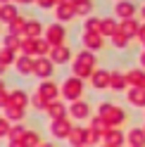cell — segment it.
Returning a JSON list of instances; mask_svg holds the SVG:
<instances>
[{"instance_id":"cell-1","label":"cell","mask_w":145,"mask_h":147,"mask_svg":"<svg viewBox=\"0 0 145 147\" xmlns=\"http://www.w3.org/2000/svg\"><path fill=\"white\" fill-rule=\"evenodd\" d=\"M64 36H67V31H64V26H62L60 22L50 24L48 29H45V40H48L52 48H57V45H64Z\"/></svg>"},{"instance_id":"cell-2","label":"cell","mask_w":145,"mask_h":147,"mask_svg":"<svg viewBox=\"0 0 145 147\" xmlns=\"http://www.w3.org/2000/svg\"><path fill=\"white\" fill-rule=\"evenodd\" d=\"M93 64H95V57L90 52H81L79 57L74 59V71H76V76H88L90 69H93Z\"/></svg>"},{"instance_id":"cell-3","label":"cell","mask_w":145,"mask_h":147,"mask_svg":"<svg viewBox=\"0 0 145 147\" xmlns=\"http://www.w3.org/2000/svg\"><path fill=\"white\" fill-rule=\"evenodd\" d=\"M33 71L38 74L41 78H50L52 71H55V62H52L50 57H38L36 64H33Z\"/></svg>"},{"instance_id":"cell-4","label":"cell","mask_w":145,"mask_h":147,"mask_svg":"<svg viewBox=\"0 0 145 147\" xmlns=\"http://www.w3.org/2000/svg\"><path fill=\"white\" fill-rule=\"evenodd\" d=\"M55 17H57V22H71L76 17V7L71 3H60L55 7Z\"/></svg>"},{"instance_id":"cell-5","label":"cell","mask_w":145,"mask_h":147,"mask_svg":"<svg viewBox=\"0 0 145 147\" xmlns=\"http://www.w3.org/2000/svg\"><path fill=\"white\" fill-rule=\"evenodd\" d=\"M17 17H19V10H17V5H14V3H5V5H0V22H3V24H12Z\"/></svg>"},{"instance_id":"cell-6","label":"cell","mask_w":145,"mask_h":147,"mask_svg":"<svg viewBox=\"0 0 145 147\" xmlns=\"http://www.w3.org/2000/svg\"><path fill=\"white\" fill-rule=\"evenodd\" d=\"M50 59L57 62V64H64V62L71 59V50L67 48V45H57V48L50 50Z\"/></svg>"},{"instance_id":"cell-7","label":"cell","mask_w":145,"mask_h":147,"mask_svg":"<svg viewBox=\"0 0 145 147\" xmlns=\"http://www.w3.org/2000/svg\"><path fill=\"white\" fill-rule=\"evenodd\" d=\"M41 33H45V29H43V24L38 19H29V22H26V29H24L26 38H41ZM24 36H22V38H24Z\"/></svg>"},{"instance_id":"cell-8","label":"cell","mask_w":145,"mask_h":147,"mask_svg":"<svg viewBox=\"0 0 145 147\" xmlns=\"http://www.w3.org/2000/svg\"><path fill=\"white\" fill-rule=\"evenodd\" d=\"M33 64H36L33 57L22 55V57H17V71H19V74H31L33 71Z\"/></svg>"},{"instance_id":"cell-9","label":"cell","mask_w":145,"mask_h":147,"mask_svg":"<svg viewBox=\"0 0 145 147\" xmlns=\"http://www.w3.org/2000/svg\"><path fill=\"white\" fill-rule=\"evenodd\" d=\"M79 93H81V81L79 78H69L64 83V95L74 100V97H79Z\"/></svg>"},{"instance_id":"cell-10","label":"cell","mask_w":145,"mask_h":147,"mask_svg":"<svg viewBox=\"0 0 145 147\" xmlns=\"http://www.w3.org/2000/svg\"><path fill=\"white\" fill-rule=\"evenodd\" d=\"M24 29H26V19H24V17H17L12 24H7V31H10L12 36H17V38L24 36Z\"/></svg>"},{"instance_id":"cell-11","label":"cell","mask_w":145,"mask_h":147,"mask_svg":"<svg viewBox=\"0 0 145 147\" xmlns=\"http://www.w3.org/2000/svg\"><path fill=\"white\" fill-rule=\"evenodd\" d=\"M114 12L119 14L121 19H131V14L136 12V7H133L131 3H126V0H124V3H117V7H114Z\"/></svg>"},{"instance_id":"cell-12","label":"cell","mask_w":145,"mask_h":147,"mask_svg":"<svg viewBox=\"0 0 145 147\" xmlns=\"http://www.w3.org/2000/svg\"><path fill=\"white\" fill-rule=\"evenodd\" d=\"M83 43L88 45V48L98 50V48H102V36L100 33H83Z\"/></svg>"},{"instance_id":"cell-13","label":"cell","mask_w":145,"mask_h":147,"mask_svg":"<svg viewBox=\"0 0 145 147\" xmlns=\"http://www.w3.org/2000/svg\"><path fill=\"white\" fill-rule=\"evenodd\" d=\"M3 48H7V50H12V52H17V50H22V38H17V36H12V33H7V36H5V40H3Z\"/></svg>"},{"instance_id":"cell-14","label":"cell","mask_w":145,"mask_h":147,"mask_svg":"<svg viewBox=\"0 0 145 147\" xmlns=\"http://www.w3.org/2000/svg\"><path fill=\"white\" fill-rule=\"evenodd\" d=\"M117 33V22L114 19H102L100 22V36H112Z\"/></svg>"},{"instance_id":"cell-15","label":"cell","mask_w":145,"mask_h":147,"mask_svg":"<svg viewBox=\"0 0 145 147\" xmlns=\"http://www.w3.org/2000/svg\"><path fill=\"white\" fill-rule=\"evenodd\" d=\"M55 95H57L55 83H50V81H43V83H41V97H55Z\"/></svg>"},{"instance_id":"cell-16","label":"cell","mask_w":145,"mask_h":147,"mask_svg":"<svg viewBox=\"0 0 145 147\" xmlns=\"http://www.w3.org/2000/svg\"><path fill=\"white\" fill-rule=\"evenodd\" d=\"M100 22H102V19L88 17V19H86V33H100Z\"/></svg>"},{"instance_id":"cell-17","label":"cell","mask_w":145,"mask_h":147,"mask_svg":"<svg viewBox=\"0 0 145 147\" xmlns=\"http://www.w3.org/2000/svg\"><path fill=\"white\" fill-rule=\"evenodd\" d=\"M76 7V14H90L93 12V3H90V0H81L79 5H74Z\"/></svg>"},{"instance_id":"cell-18","label":"cell","mask_w":145,"mask_h":147,"mask_svg":"<svg viewBox=\"0 0 145 147\" xmlns=\"http://www.w3.org/2000/svg\"><path fill=\"white\" fill-rule=\"evenodd\" d=\"M0 59H3L5 64H12V62H17V52H12V50L3 48V50H0Z\"/></svg>"},{"instance_id":"cell-19","label":"cell","mask_w":145,"mask_h":147,"mask_svg":"<svg viewBox=\"0 0 145 147\" xmlns=\"http://www.w3.org/2000/svg\"><path fill=\"white\" fill-rule=\"evenodd\" d=\"M52 131H55V133H57V135L62 138V135H64V133L69 131V126H67L64 121H55V123H52Z\"/></svg>"},{"instance_id":"cell-20","label":"cell","mask_w":145,"mask_h":147,"mask_svg":"<svg viewBox=\"0 0 145 147\" xmlns=\"http://www.w3.org/2000/svg\"><path fill=\"white\" fill-rule=\"evenodd\" d=\"M48 112L55 116V119H60V116H62V112H64V107H62V105H57V102H52V105L48 107Z\"/></svg>"},{"instance_id":"cell-21","label":"cell","mask_w":145,"mask_h":147,"mask_svg":"<svg viewBox=\"0 0 145 147\" xmlns=\"http://www.w3.org/2000/svg\"><path fill=\"white\" fill-rule=\"evenodd\" d=\"M12 102H14V105H19V107H22V105L26 102V95L22 93V90H14V93H12Z\"/></svg>"},{"instance_id":"cell-22","label":"cell","mask_w":145,"mask_h":147,"mask_svg":"<svg viewBox=\"0 0 145 147\" xmlns=\"http://www.w3.org/2000/svg\"><path fill=\"white\" fill-rule=\"evenodd\" d=\"M121 31H124V33H136V24H133L131 19L121 22Z\"/></svg>"},{"instance_id":"cell-23","label":"cell","mask_w":145,"mask_h":147,"mask_svg":"<svg viewBox=\"0 0 145 147\" xmlns=\"http://www.w3.org/2000/svg\"><path fill=\"white\" fill-rule=\"evenodd\" d=\"M107 83V74L105 71H98L95 74V86H105Z\"/></svg>"},{"instance_id":"cell-24","label":"cell","mask_w":145,"mask_h":147,"mask_svg":"<svg viewBox=\"0 0 145 147\" xmlns=\"http://www.w3.org/2000/svg\"><path fill=\"white\" fill-rule=\"evenodd\" d=\"M36 3H38L43 10H50V7H57V3L55 0H36Z\"/></svg>"},{"instance_id":"cell-25","label":"cell","mask_w":145,"mask_h":147,"mask_svg":"<svg viewBox=\"0 0 145 147\" xmlns=\"http://www.w3.org/2000/svg\"><path fill=\"white\" fill-rule=\"evenodd\" d=\"M74 114L86 116V114H88V107H86V105H74Z\"/></svg>"},{"instance_id":"cell-26","label":"cell","mask_w":145,"mask_h":147,"mask_svg":"<svg viewBox=\"0 0 145 147\" xmlns=\"http://www.w3.org/2000/svg\"><path fill=\"white\" fill-rule=\"evenodd\" d=\"M36 142H38L36 133H26V138H24V145H36Z\"/></svg>"},{"instance_id":"cell-27","label":"cell","mask_w":145,"mask_h":147,"mask_svg":"<svg viewBox=\"0 0 145 147\" xmlns=\"http://www.w3.org/2000/svg\"><path fill=\"white\" fill-rule=\"evenodd\" d=\"M0 105H7V95L5 93H0Z\"/></svg>"},{"instance_id":"cell-28","label":"cell","mask_w":145,"mask_h":147,"mask_svg":"<svg viewBox=\"0 0 145 147\" xmlns=\"http://www.w3.org/2000/svg\"><path fill=\"white\" fill-rule=\"evenodd\" d=\"M5 67H7V64H5L3 59H0V74H3V71H5Z\"/></svg>"},{"instance_id":"cell-29","label":"cell","mask_w":145,"mask_h":147,"mask_svg":"<svg viewBox=\"0 0 145 147\" xmlns=\"http://www.w3.org/2000/svg\"><path fill=\"white\" fill-rule=\"evenodd\" d=\"M14 3H33V0H14Z\"/></svg>"},{"instance_id":"cell-30","label":"cell","mask_w":145,"mask_h":147,"mask_svg":"<svg viewBox=\"0 0 145 147\" xmlns=\"http://www.w3.org/2000/svg\"><path fill=\"white\" fill-rule=\"evenodd\" d=\"M5 3H12V0H0V5H5Z\"/></svg>"},{"instance_id":"cell-31","label":"cell","mask_w":145,"mask_h":147,"mask_svg":"<svg viewBox=\"0 0 145 147\" xmlns=\"http://www.w3.org/2000/svg\"><path fill=\"white\" fill-rule=\"evenodd\" d=\"M55 3H57V5H60V3H67V0H55Z\"/></svg>"},{"instance_id":"cell-32","label":"cell","mask_w":145,"mask_h":147,"mask_svg":"<svg viewBox=\"0 0 145 147\" xmlns=\"http://www.w3.org/2000/svg\"><path fill=\"white\" fill-rule=\"evenodd\" d=\"M143 17H145V10H143Z\"/></svg>"}]
</instances>
